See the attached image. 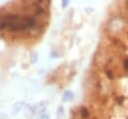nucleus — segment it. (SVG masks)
<instances>
[{"instance_id":"3","label":"nucleus","mask_w":128,"mask_h":119,"mask_svg":"<svg viewBox=\"0 0 128 119\" xmlns=\"http://www.w3.org/2000/svg\"><path fill=\"white\" fill-rule=\"evenodd\" d=\"M23 105H24V102H18V103H15V104L13 105V108H12V114H13V115L17 114V113L22 109Z\"/></svg>"},{"instance_id":"6","label":"nucleus","mask_w":128,"mask_h":119,"mask_svg":"<svg viewBox=\"0 0 128 119\" xmlns=\"http://www.w3.org/2000/svg\"><path fill=\"white\" fill-rule=\"evenodd\" d=\"M62 7H65L67 4H68V0H62Z\"/></svg>"},{"instance_id":"2","label":"nucleus","mask_w":128,"mask_h":119,"mask_svg":"<svg viewBox=\"0 0 128 119\" xmlns=\"http://www.w3.org/2000/svg\"><path fill=\"white\" fill-rule=\"evenodd\" d=\"M35 114H36V110H35V107H34V106H31V105H26V106H24V115H25L28 119L33 118Z\"/></svg>"},{"instance_id":"4","label":"nucleus","mask_w":128,"mask_h":119,"mask_svg":"<svg viewBox=\"0 0 128 119\" xmlns=\"http://www.w3.org/2000/svg\"><path fill=\"white\" fill-rule=\"evenodd\" d=\"M72 98H73V93L71 91H66L63 95V101H65V102L71 101Z\"/></svg>"},{"instance_id":"1","label":"nucleus","mask_w":128,"mask_h":119,"mask_svg":"<svg viewBox=\"0 0 128 119\" xmlns=\"http://www.w3.org/2000/svg\"><path fill=\"white\" fill-rule=\"evenodd\" d=\"M38 28L39 21L32 14H20L15 12L0 13V31L25 32L35 31Z\"/></svg>"},{"instance_id":"5","label":"nucleus","mask_w":128,"mask_h":119,"mask_svg":"<svg viewBox=\"0 0 128 119\" xmlns=\"http://www.w3.org/2000/svg\"><path fill=\"white\" fill-rule=\"evenodd\" d=\"M37 119H50V118H49V116L46 115V114H41Z\"/></svg>"}]
</instances>
